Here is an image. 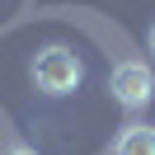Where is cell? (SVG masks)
Masks as SVG:
<instances>
[{"label": "cell", "mask_w": 155, "mask_h": 155, "mask_svg": "<svg viewBox=\"0 0 155 155\" xmlns=\"http://www.w3.org/2000/svg\"><path fill=\"white\" fill-rule=\"evenodd\" d=\"M113 155H155V127L146 122H127L113 141Z\"/></svg>", "instance_id": "obj_3"}, {"label": "cell", "mask_w": 155, "mask_h": 155, "mask_svg": "<svg viewBox=\"0 0 155 155\" xmlns=\"http://www.w3.org/2000/svg\"><path fill=\"white\" fill-rule=\"evenodd\" d=\"M146 47H150V57H155V24H150V33H146Z\"/></svg>", "instance_id": "obj_4"}, {"label": "cell", "mask_w": 155, "mask_h": 155, "mask_svg": "<svg viewBox=\"0 0 155 155\" xmlns=\"http://www.w3.org/2000/svg\"><path fill=\"white\" fill-rule=\"evenodd\" d=\"M108 89H113V99L122 108H146L155 99V75H150V66L146 61H117L113 66V75H108Z\"/></svg>", "instance_id": "obj_2"}, {"label": "cell", "mask_w": 155, "mask_h": 155, "mask_svg": "<svg viewBox=\"0 0 155 155\" xmlns=\"http://www.w3.org/2000/svg\"><path fill=\"white\" fill-rule=\"evenodd\" d=\"M10 155H38V150H28V146H14V150Z\"/></svg>", "instance_id": "obj_5"}, {"label": "cell", "mask_w": 155, "mask_h": 155, "mask_svg": "<svg viewBox=\"0 0 155 155\" xmlns=\"http://www.w3.org/2000/svg\"><path fill=\"white\" fill-rule=\"evenodd\" d=\"M80 57L71 47H42L38 57H33V85L42 89V94H52V99H61V94H71V89L80 85Z\"/></svg>", "instance_id": "obj_1"}]
</instances>
